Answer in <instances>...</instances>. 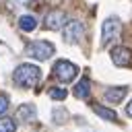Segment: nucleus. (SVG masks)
I'll return each instance as SVG.
<instances>
[{
	"label": "nucleus",
	"instance_id": "obj_1",
	"mask_svg": "<svg viewBox=\"0 0 132 132\" xmlns=\"http://www.w3.org/2000/svg\"><path fill=\"white\" fill-rule=\"evenodd\" d=\"M12 80L19 87H35L41 80V70L35 64H21L12 72Z\"/></svg>",
	"mask_w": 132,
	"mask_h": 132
},
{
	"label": "nucleus",
	"instance_id": "obj_2",
	"mask_svg": "<svg viewBox=\"0 0 132 132\" xmlns=\"http://www.w3.org/2000/svg\"><path fill=\"white\" fill-rule=\"evenodd\" d=\"M54 52H56L54 43H50V41H45V39L31 41V43L25 47V54H27L29 58H35V60H39V62H43V60L52 58V54H54Z\"/></svg>",
	"mask_w": 132,
	"mask_h": 132
},
{
	"label": "nucleus",
	"instance_id": "obj_3",
	"mask_svg": "<svg viewBox=\"0 0 132 132\" xmlns=\"http://www.w3.org/2000/svg\"><path fill=\"white\" fill-rule=\"evenodd\" d=\"M76 74H78V66L68 62V60H58L54 64V76L60 82H70L76 78Z\"/></svg>",
	"mask_w": 132,
	"mask_h": 132
},
{
	"label": "nucleus",
	"instance_id": "obj_4",
	"mask_svg": "<svg viewBox=\"0 0 132 132\" xmlns=\"http://www.w3.org/2000/svg\"><path fill=\"white\" fill-rule=\"evenodd\" d=\"M62 35H64V41L66 43H80L82 37H85V25L76 19H70L64 29H62Z\"/></svg>",
	"mask_w": 132,
	"mask_h": 132
},
{
	"label": "nucleus",
	"instance_id": "obj_5",
	"mask_svg": "<svg viewBox=\"0 0 132 132\" xmlns=\"http://www.w3.org/2000/svg\"><path fill=\"white\" fill-rule=\"evenodd\" d=\"M120 33H122V23H120L116 16L105 19V21H103V27H101V43H103V45L111 43L113 39L120 37Z\"/></svg>",
	"mask_w": 132,
	"mask_h": 132
},
{
	"label": "nucleus",
	"instance_id": "obj_6",
	"mask_svg": "<svg viewBox=\"0 0 132 132\" xmlns=\"http://www.w3.org/2000/svg\"><path fill=\"white\" fill-rule=\"evenodd\" d=\"M66 23H68V21H66V14H64V10H58V8L50 10V12L45 14V19H43V25H45V29H50V31L64 29V25H66Z\"/></svg>",
	"mask_w": 132,
	"mask_h": 132
},
{
	"label": "nucleus",
	"instance_id": "obj_7",
	"mask_svg": "<svg viewBox=\"0 0 132 132\" xmlns=\"http://www.w3.org/2000/svg\"><path fill=\"white\" fill-rule=\"evenodd\" d=\"M109 56H111V62L116 66H130V62H132V50L124 47V45H116L109 52Z\"/></svg>",
	"mask_w": 132,
	"mask_h": 132
},
{
	"label": "nucleus",
	"instance_id": "obj_8",
	"mask_svg": "<svg viewBox=\"0 0 132 132\" xmlns=\"http://www.w3.org/2000/svg\"><path fill=\"white\" fill-rule=\"evenodd\" d=\"M126 93H128V89H126V87H109V89H105L103 99H105L107 103L116 105V103H122V99L126 97Z\"/></svg>",
	"mask_w": 132,
	"mask_h": 132
},
{
	"label": "nucleus",
	"instance_id": "obj_9",
	"mask_svg": "<svg viewBox=\"0 0 132 132\" xmlns=\"http://www.w3.org/2000/svg\"><path fill=\"white\" fill-rule=\"evenodd\" d=\"M35 113H37V109H35L33 103H23V105L16 109L14 120H19V122H33V120H35Z\"/></svg>",
	"mask_w": 132,
	"mask_h": 132
},
{
	"label": "nucleus",
	"instance_id": "obj_10",
	"mask_svg": "<svg viewBox=\"0 0 132 132\" xmlns=\"http://www.w3.org/2000/svg\"><path fill=\"white\" fill-rule=\"evenodd\" d=\"M72 93H74V97H78V99H87V97H89V93H91V82H89V78H87V76H82V78L74 85Z\"/></svg>",
	"mask_w": 132,
	"mask_h": 132
},
{
	"label": "nucleus",
	"instance_id": "obj_11",
	"mask_svg": "<svg viewBox=\"0 0 132 132\" xmlns=\"http://www.w3.org/2000/svg\"><path fill=\"white\" fill-rule=\"evenodd\" d=\"M93 111L99 116V118H103V120H107V122H116L118 120V113L113 111V109H109V107H105V105H93Z\"/></svg>",
	"mask_w": 132,
	"mask_h": 132
},
{
	"label": "nucleus",
	"instance_id": "obj_12",
	"mask_svg": "<svg viewBox=\"0 0 132 132\" xmlns=\"http://www.w3.org/2000/svg\"><path fill=\"white\" fill-rule=\"evenodd\" d=\"M19 27H21L25 33H31V31L37 27V19L31 16V14H23V16L19 19Z\"/></svg>",
	"mask_w": 132,
	"mask_h": 132
},
{
	"label": "nucleus",
	"instance_id": "obj_13",
	"mask_svg": "<svg viewBox=\"0 0 132 132\" xmlns=\"http://www.w3.org/2000/svg\"><path fill=\"white\" fill-rule=\"evenodd\" d=\"M16 130V122L10 118H0V132H14Z\"/></svg>",
	"mask_w": 132,
	"mask_h": 132
},
{
	"label": "nucleus",
	"instance_id": "obj_14",
	"mask_svg": "<svg viewBox=\"0 0 132 132\" xmlns=\"http://www.w3.org/2000/svg\"><path fill=\"white\" fill-rule=\"evenodd\" d=\"M66 118H68V111H66V109H62V107L54 109V122H58V124H64V122H66Z\"/></svg>",
	"mask_w": 132,
	"mask_h": 132
},
{
	"label": "nucleus",
	"instance_id": "obj_15",
	"mask_svg": "<svg viewBox=\"0 0 132 132\" xmlns=\"http://www.w3.org/2000/svg\"><path fill=\"white\" fill-rule=\"evenodd\" d=\"M50 97L56 101H64L66 99V89H50Z\"/></svg>",
	"mask_w": 132,
	"mask_h": 132
},
{
	"label": "nucleus",
	"instance_id": "obj_16",
	"mask_svg": "<svg viewBox=\"0 0 132 132\" xmlns=\"http://www.w3.org/2000/svg\"><path fill=\"white\" fill-rule=\"evenodd\" d=\"M6 109H8V97L6 95H0V116L6 113Z\"/></svg>",
	"mask_w": 132,
	"mask_h": 132
},
{
	"label": "nucleus",
	"instance_id": "obj_17",
	"mask_svg": "<svg viewBox=\"0 0 132 132\" xmlns=\"http://www.w3.org/2000/svg\"><path fill=\"white\" fill-rule=\"evenodd\" d=\"M126 113H128V116H130V118H132V101H130V103H128V105H126Z\"/></svg>",
	"mask_w": 132,
	"mask_h": 132
}]
</instances>
